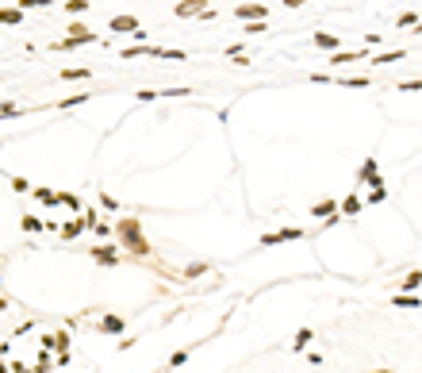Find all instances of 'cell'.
<instances>
[{"label":"cell","instance_id":"cell-7","mask_svg":"<svg viewBox=\"0 0 422 373\" xmlns=\"http://www.w3.org/2000/svg\"><path fill=\"white\" fill-rule=\"evenodd\" d=\"M92 258L100 262V266H115V262H119V254H115L112 246H96V250H92Z\"/></svg>","mask_w":422,"mask_h":373},{"label":"cell","instance_id":"cell-30","mask_svg":"<svg viewBox=\"0 0 422 373\" xmlns=\"http://www.w3.org/2000/svg\"><path fill=\"white\" fill-rule=\"evenodd\" d=\"M372 373H392V369H372Z\"/></svg>","mask_w":422,"mask_h":373},{"label":"cell","instance_id":"cell-15","mask_svg":"<svg viewBox=\"0 0 422 373\" xmlns=\"http://www.w3.org/2000/svg\"><path fill=\"white\" fill-rule=\"evenodd\" d=\"M23 19V8H0V23H19Z\"/></svg>","mask_w":422,"mask_h":373},{"label":"cell","instance_id":"cell-31","mask_svg":"<svg viewBox=\"0 0 422 373\" xmlns=\"http://www.w3.org/2000/svg\"><path fill=\"white\" fill-rule=\"evenodd\" d=\"M0 285H4V281H0Z\"/></svg>","mask_w":422,"mask_h":373},{"label":"cell","instance_id":"cell-11","mask_svg":"<svg viewBox=\"0 0 422 373\" xmlns=\"http://www.w3.org/2000/svg\"><path fill=\"white\" fill-rule=\"evenodd\" d=\"M307 342H311V327H300L292 338V350H307Z\"/></svg>","mask_w":422,"mask_h":373},{"label":"cell","instance_id":"cell-21","mask_svg":"<svg viewBox=\"0 0 422 373\" xmlns=\"http://www.w3.org/2000/svg\"><path fill=\"white\" fill-rule=\"evenodd\" d=\"M23 231H43V219H35V216H23Z\"/></svg>","mask_w":422,"mask_h":373},{"label":"cell","instance_id":"cell-26","mask_svg":"<svg viewBox=\"0 0 422 373\" xmlns=\"http://www.w3.org/2000/svg\"><path fill=\"white\" fill-rule=\"evenodd\" d=\"M135 96L142 100V104H146V100H157V93H154V89H142V93H135Z\"/></svg>","mask_w":422,"mask_h":373},{"label":"cell","instance_id":"cell-22","mask_svg":"<svg viewBox=\"0 0 422 373\" xmlns=\"http://www.w3.org/2000/svg\"><path fill=\"white\" fill-rule=\"evenodd\" d=\"M399 27H418V12H403V16H399Z\"/></svg>","mask_w":422,"mask_h":373},{"label":"cell","instance_id":"cell-1","mask_svg":"<svg viewBox=\"0 0 422 373\" xmlns=\"http://www.w3.org/2000/svg\"><path fill=\"white\" fill-rule=\"evenodd\" d=\"M119 235H123V243H127L135 254H150L146 239H142V223H138V219H119Z\"/></svg>","mask_w":422,"mask_h":373},{"label":"cell","instance_id":"cell-28","mask_svg":"<svg viewBox=\"0 0 422 373\" xmlns=\"http://www.w3.org/2000/svg\"><path fill=\"white\" fill-rule=\"evenodd\" d=\"M8 373H31V369H27V365H19V362H12V369Z\"/></svg>","mask_w":422,"mask_h":373},{"label":"cell","instance_id":"cell-23","mask_svg":"<svg viewBox=\"0 0 422 373\" xmlns=\"http://www.w3.org/2000/svg\"><path fill=\"white\" fill-rule=\"evenodd\" d=\"M100 204H104L108 212H115V208H119V200H115V196H108V192H100Z\"/></svg>","mask_w":422,"mask_h":373},{"label":"cell","instance_id":"cell-19","mask_svg":"<svg viewBox=\"0 0 422 373\" xmlns=\"http://www.w3.org/2000/svg\"><path fill=\"white\" fill-rule=\"evenodd\" d=\"M376 177V158H365V165H361V181H372Z\"/></svg>","mask_w":422,"mask_h":373},{"label":"cell","instance_id":"cell-17","mask_svg":"<svg viewBox=\"0 0 422 373\" xmlns=\"http://www.w3.org/2000/svg\"><path fill=\"white\" fill-rule=\"evenodd\" d=\"M396 304H399V308H411V312H414V308H418V296H414V293H399V296H396Z\"/></svg>","mask_w":422,"mask_h":373},{"label":"cell","instance_id":"cell-25","mask_svg":"<svg viewBox=\"0 0 422 373\" xmlns=\"http://www.w3.org/2000/svg\"><path fill=\"white\" fill-rule=\"evenodd\" d=\"M46 4H54V0H23L19 8H46Z\"/></svg>","mask_w":422,"mask_h":373},{"label":"cell","instance_id":"cell-27","mask_svg":"<svg viewBox=\"0 0 422 373\" xmlns=\"http://www.w3.org/2000/svg\"><path fill=\"white\" fill-rule=\"evenodd\" d=\"M12 189H16V192H31V185H27L23 177H16V181H12Z\"/></svg>","mask_w":422,"mask_h":373},{"label":"cell","instance_id":"cell-9","mask_svg":"<svg viewBox=\"0 0 422 373\" xmlns=\"http://www.w3.org/2000/svg\"><path fill=\"white\" fill-rule=\"evenodd\" d=\"M338 208H342L345 216H357V212H361V196H353V192H349V196H345L342 204H338Z\"/></svg>","mask_w":422,"mask_h":373},{"label":"cell","instance_id":"cell-4","mask_svg":"<svg viewBox=\"0 0 422 373\" xmlns=\"http://www.w3.org/2000/svg\"><path fill=\"white\" fill-rule=\"evenodd\" d=\"M204 8H207V0H177V8H173V12H177L181 19H188V16H200Z\"/></svg>","mask_w":422,"mask_h":373},{"label":"cell","instance_id":"cell-10","mask_svg":"<svg viewBox=\"0 0 422 373\" xmlns=\"http://www.w3.org/2000/svg\"><path fill=\"white\" fill-rule=\"evenodd\" d=\"M315 46H322V50H338V35H327V31H319V35H315Z\"/></svg>","mask_w":422,"mask_h":373},{"label":"cell","instance_id":"cell-29","mask_svg":"<svg viewBox=\"0 0 422 373\" xmlns=\"http://www.w3.org/2000/svg\"><path fill=\"white\" fill-rule=\"evenodd\" d=\"M0 373H8V365H4V362H0Z\"/></svg>","mask_w":422,"mask_h":373},{"label":"cell","instance_id":"cell-16","mask_svg":"<svg viewBox=\"0 0 422 373\" xmlns=\"http://www.w3.org/2000/svg\"><path fill=\"white\" fill-rule=\"evenodd\" d=\"M31 192H35L39 204H58V192H54V189H31Z\"/></svg>","mask_w":422,"mask_h":373},{"label":"cell","instance_id":"cell-18","mask_svg":"<svg viewBox=\"0 0 422 373\" xmlns=\"http://www.w3.org/2000/svg\"><path fill=\"white\" fill-rule=\"evenodd\" d=\"M66 12H69V16H85V12H88V0H69Z\"/></svg>","mask_w":422,"mask_h":373},{"label":"cell","instance_id":"cell-12","mask_svg":"<svg viewBox=\"0 0 422 373\" xmlns=\"http://www.w3.org/2000/svg\"><path fill=\"white\" fill-rule=\"evenodd\" d=\"M334 212H338V204H334V200H322V204H315V216H327L330 223H334Z\"/></svg>","mask_w":422,"mask_h":373},{"label":"cell","instance_id":"cell-2","mask_svg":"<svg viewBox=\"0 0 422 373\" xmlns=\"http://www.w3.org/2000/svg\"><path fill=\"white\" fill-rule=\"evenodd\" d=\"M85 43H96V35L88 31V27L73 23V27H69V39H61V43H58V50H69V46H85Z\"/></svg>","mask_w":422,"mask_h":373},{"label":"cell","instance_id":"cell-5","mask_svg":"<svg viewBox=\"0 0 422 373\" xmlns=\"http://www.w3.org/2000/svg\"><path fill=\"white\" fill-rule=\"evenodd\" d=\"M234 16H242V19H265L269 8H265V4H238V8H234Z\"/></svg>","mask_w":422,"mask_h":373},{"label":"cell","instance_id":"cell-8","mask_svg":"<svg viewBox=\"0 0 422 373\" xmlns=\"http://www.w3.org/2000/svg\"><path fill=\"white\" fill-rule=\"evenodd\" d=\"M100 331H108V335H119V331H123V315H104V320H100Z\"/></svg>","mask_w":422,"mask_h":373},{"label":"cell","instance_id":"cell-3","mask_svg":"<svg viewBox=\"0 0 422 373\" xmlns=\"http://www.w3.org/2000/svg\"><path fill=\"white\" fill-rule=\"evenodd\" d=\"M300 227H280V231H273V235H265L261 239V246H276V243H288V239H300Z\"/></svg>","mask_w":422,"mask_h":373},{"label":"cell","instance_id":"cell-6","mask_svg":"<svg viewBox=\"0 0 422 373\" xmlns=\"http://www.w3.org/2000/svg\"><path fill=\"white\" fill-rule=\"evenodd\" d=\"M112 31H135V35H138L142 27H138L135 16H115V19H112Z\"/></svg>","mask_w":422,"mask_h":373},{"label":"cell","instance_id":"cell-14","mask_svg":"<svg viewBox=\"0 0 422 373\" xmlns=\"http://www.w3.org/2000/svg\"><path fill=\"white\" fill-rule=\"evenodd\" d=\"M418 285H422V273H418V269H411L407 281H403V293H418Z\"/></svg>","mask_w":422,"mask_h":373},{"label":"cell","instance_id":"cell-13","mask_svg":"<svg viewBox=\"0 0 422 373\" xmlns=\"http://www.w3.org/2000/svg\"><path fill=\"white\" fill-rule=\"evenodd\" d=\"M58 204H66V208L81 212V196H77V192H58Z\"/></svg>","mask_w":422,"mask_h":373},{"label":"cell","instance_id":"cell-24","mask_svg":"<svg viewBox=\"0 0 422 373\" xmlns=\"http://www.w3.org/2000/svg\"><path fill=\"white\" fill-rule=\"evenodd\" d=\"M88 73H92V70H61V77L73 81V77H88Z\"/></svg>","mask_w":422,"mask_h":373},{"label":"cell","instance_id":"cell-20","mask_svg":"<svg viewBox=\"0 0 422 373\" xmlns=\"http://www.w3.org/2000/svg\"><path fill=\"white\" fill-rule=\"evenodd\" d=\"M188 354H192V347H188V350H177V354L169 358V365H165V369H177V365H184V362H188Z\"/></svg>","mask_w":422,"mask_h":373}]
</instances>
